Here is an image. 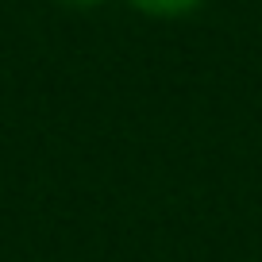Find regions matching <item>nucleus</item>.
Instances as JSON below:
<instances>
[{
    "label": "nucleus",
    "instance_id": "obj_1",
    "mask_svg": "<svg viewBox=\"0 0 262 262\" xmlns=\"http://www.w3.org/2000/svg\"><path fill=\"white\" fill-rule=\"evenodd\" d=\"M127 4L147 19H185V16H193L205 0H127Z\"/></svg>",
    "mask_w": 262,
    "mask_h": 262
},
{
    "label": "nucleus",
    "instance_id": "obj_2",
    "mask_svg": "<svg viewBox=\"0 0 262 262\" xmlns=\"http://www.w3.org/2000/svg\"><path fill=\"white\" fill-rule=\"evenodd\" d=\"M62 8H74V12H89V8H100V4H108V0H58Z\"/></svg>",
    "mask_w": 262,
    "mask_h": 262
}]
</instances>
